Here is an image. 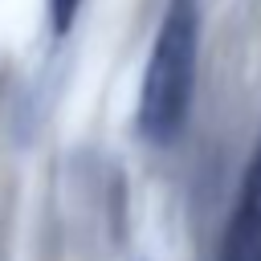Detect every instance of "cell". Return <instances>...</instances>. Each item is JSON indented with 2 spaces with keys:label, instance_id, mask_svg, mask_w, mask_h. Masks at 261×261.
<instances>
[{
  "label": "cell",
  "instance_id": "cell-1",
  "mask_svg": "<svg viewBox=\"0 0 261 261\" xmlns=\"http://www.w3.org/2000/svg\"><path fill=\"white\" fill-rule=\"evenodd\" d=\"M196 65H200V0H167L139 90L135 122L143 139L171 143L184 130L196 94Z\"/></svg>",
  "mask_w": 261,
  "mask_h": 261
},
{
  "label": "cell",
  "instance_id": "cell-2",
  "mask_svg": "<svg viewBox=\"0 0 261 261\" xmlns=\"http://www.w3.org/2000/svg\"><path fill=\"white\" fill-rule=\"evenodd\" d=\"M220 261H261V143L245 167L241 196L220 245Z\"/></svg>",
  "mask_w": 261,
  "mask_h": 261
},
{
  "label": "cell",
  "instance_id": "cell-3",
  "mask_svg": "<svg viewBox=\"0 0 261 261\" xmlns=\"http://www.w3.org/2000/svg\"><path fill=\"white\" fill-rule=\"evenodd\" d=\"M77 12H82V0H49V29H53L57 37H65V33L73 29Z\"/></svg>",
  "mask_w": 261,
  "mask_h": 261
}]
</instances>
